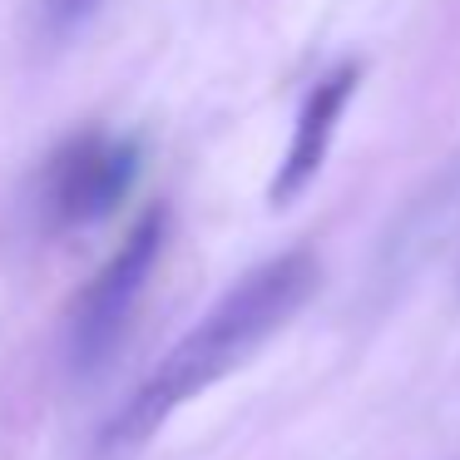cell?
Returning <instances> with one entry per match:
<instances>
[{
	"label": "cell",
	"instance_id": "6da1fadb",
	"mask_svg": "<svg viewBox=\"0 0 460 460\" xmlns=\"http://www.w3.org/2000/svg\"><path fill=\"white\" fill-rule=\"evenodd\" d=\"M322 288V262L312 248H288L278 258L248 268L129 391L119 411L104 420L94 440V460H124L159 436V426L193 396L218 386L228 371L248 367Z\"/></svg>",
	"mask_w": 460,
	"mask_h": 460
},
{
	"label": "cell",
	"instance_id": "7a4b0ae2",
	"mask_svg": "<svg viewBox=\"0 0 460 460\" xmlns=\"http://www.w3.org/2000/svg\"><path fill=\"white\" fill-rule=\"evenodd\" d=\"M164 243H169V208L154 203L134 218V228L104 258V268L75 292L70 317H65V367L75 376H94L100 367H110V357L119 351L134 322V307H139L144 288L164 258Z\"/></svg>",
	"mask_w": 460,
	"mask_h": 460
},
{
	"label": "cell",
	"instance_id": "3957f363",
	"mask_svg": "<svg viewBox=\"0 0 460 460\" xmlns=\"http://www.w3.org/2000/svg\"><path fill=\"white\" fill-rule=\"evenodd\" d=\"M144 149L134 134L80 129L45 159L35 179V213L50 233H75L104 223L139 183Z\"/></svg>",
	"mask_w": 460,
	"mask_h": 460
},
{
	"label": "cell",
	"instance_id": "277c9868",
	"mask_svg": "<svg viewBox=\"0 0 460 460\" xmlns=\"http://www.w3.org/2000/svg\"><path fill=\"white\" fill-rule=\"evenodd\" d=\"M357 90H361V65L341 60L302 94L288 154H282L278 173H272V189H268V199L278 203V208L297 203L302 193L317 183L322 164H327V154H332V139H337V124H341V114H347V104L357 100Z\"/></svg>",
	"mask_w": 460,
	"mask_h": 460
},
{
	"label": "cell",
	"instance_id": "5b68a950",
	"mask_svg": "<svg viewBox=\"0 0 460 460\" xmlns=\"http://www.w3.org/2000/svg\"><path fill=\"white\" fill-rule=\"evenodd\" d=\"M50 5H55V15H80L90 0H50Z\"/></svg>",
	"mask_w": 460,
	"mask_h": 460
}]
</instances>
